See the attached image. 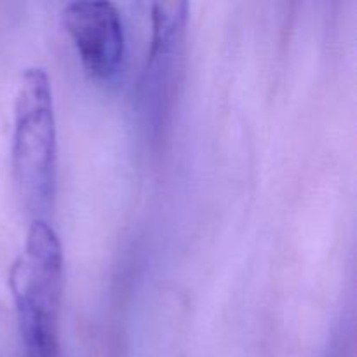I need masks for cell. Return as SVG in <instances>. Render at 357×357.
I'll return each instance as SVG.
<instances>
[{"label":"cell","mask_w":357,"mask_h":357,"mask_svg":"<svg viewBox=\"0 0 357 357\" xmlns=\"http://www.w3.org/2000/svg\"><path fill=\"white\" fill-rule=\"evenodd\" d=\"M63 23L91 75L110 79L124 61L121 14L108 0H75L63 7Z\"/></svg>","instance_id":"3"},{"label":"cell","mask_w":357,"mask_h":357,"mask_svg":"<svg viewBox=\"0 0 357 357\" xmlns=\"http://www.w3.org/2000/svg\"><path fill=\"white\" fill-rule=\"evenodd\" d=\"M63 251L47 220H33L24 250L9 272L21 340L26 357H59Z\"/></svg>","instance_id":"2"},{"label":"cell","mask_w":357,"mask_h":357,"mask_svg":"<svg viewBox=\"0 0 357 357\" xmlns=\"http://www.w3.org/2000/svg\"><path fill=\"white\" fill-rule=\"evenodd\" d=\"M187 20L188 3L183 0H162L152 6V42L143 84L146 101L160 103L169 91L183 49Z\"/></svg>","instance_id":"4"},{"label":"cell","mask_w":357,"mask_h":357,"mask_svg":"<svg viewBox=\"0 0 357 357\" xmlns=\"http://www.w3.org/2000/svg\"><path fill=\"white\" fill-rule=\"evenodd\" d=\"M58 136L49 73L30 66L20 79L14 103L13 173L17 195L33 220H45L54 204Z\"/></svg>","instance_id":"1"}]
</instances>
